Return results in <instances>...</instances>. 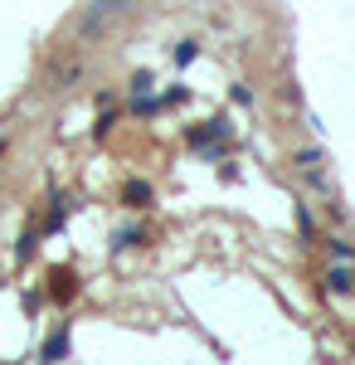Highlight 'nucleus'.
<instances>
[{
    "label": "nucleus",
    "mask_w": 355,
    "mask_h": 365,
    "mask_svg": "<svg viewBox=\"0 0 355 365\" xmlns=\"http://www.w3.org/2000/svg\"><path fill=\"white\" fill-rule=\"evenodd\" d=\"M49 297L54 302H73V273L68 268H54L49 273Z\"/></svg>",
    "instance_id": "f03ea898"
},
{
    "label": "nucleus",
    "mask_w": 355,
    "mask_h": 365,
    "mask_svg": "<svg viewBox=\"0 0 355 365\" xmlns=\"http://www.w3.org/2000/svg\"><path fill=\"white\" fill-rule=\"evenodd\" d=\"M122 200H127V205H146V200H151V185H146V180H127Z\"/></svg>",
    "instance_id": "7ed1b4c3"
},
{
    "label": "nucleus",
    "mask_w": 355,
    "mask_h": 365,
    "mask_svg": "<svg viewBox=\"0 0 355 365\" xmlns=\"http://www.w3.org/2000/svg\"><path fill=\"white\" fill-rule=\"evenodd\" d=\"M122 5H127V0H93L88 15H83V39H98V34L122 15Z\"/></svg>",
    "instance_id": "f257e3e1"
},
{
    "label": "nucleus",
    "mask_w": 355,
    "mask_h": 365,
    "mask_svg": "<svg viewBox=\"0 0 355 365\" xmlns=\"http://www.w3.org/2000/svg\"><path fill=\"white\" fill-rule=\"evenodd\" d=\"M63 351H68V336H63V331H58V336H49V341H44V361H58Z\"/></svg>",
    "instance_id": "20e7f679"
}]
</instances>
